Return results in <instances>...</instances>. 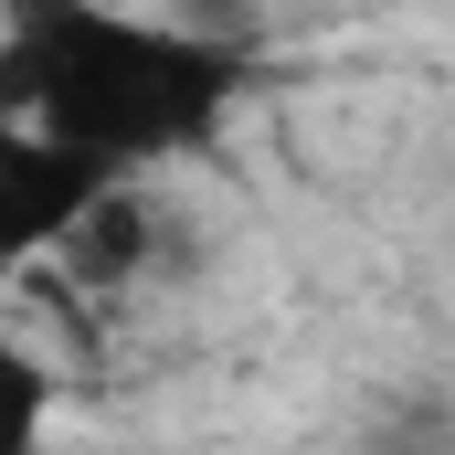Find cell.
<instances>
[{
  "label": "cell",
  "mask_w": 455,
  "mask_h": 455,
  "mask_svg": "<svg viewBox=\"0 0 455 455\" xmlns=\"http://www.w3.org/2000/svg\"><path fill=\"white\" fill-rule=\"evenodd\" d=\"M223 85H233V64L212 43L148 32V21H116V11H75V0H21V32L0 53V107L96 148L107 170L138 159V148L191 138L223 107Z\"/></svg>",
  "instance_id": "6da1fadb"
},
{
  "label": "cell",
  "mask_w": 455,
  "mask_h": 455,
  "mask_svg": "<svg viewBox=\"0 0 455 455\" xmlns=\"http://www.w3.org/2000/svg\"><path fill=\"white\" fill-rule=\"evenodd\" d=\"M107 191H116V180H107L96 148H75V138H53V127H32V116L0 107V254L64 243Z\"/></svg>",
  "instance_id": "7a4b0ae2"
},
{
  "label": "cell",
  "mask_w": 455,
  "mask_h": 455,
  "mask_svg": "<svg viewBox=\"0 0 455 455\" xmlns=\"http://www.w3.org/2000/svg\"><path fill=\"white\" fill-rule=\"evenodd\" d=\"M32 413H43V371L0 349V455H32Z\"/></svg>",
  "instance_id": "3957f363"
}]
</instances>
